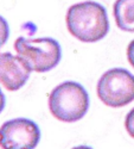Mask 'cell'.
Wrapping results in <instances>:
<instances>
[{"mask_svg":"<svg viewBox=\"0 0 134 149\" xmlns=\"http://www.w3.org/2000/svg\"><path fill=\"white\" fill-rule=\"evenodd\" d=\"M5 105H6V98H5V94L3 93L1 88H0V113L3 112Z\"/></svg>","mask_w":134,"mask_h":149,"instance_id":"obj_11","label":"cell"},{"mask_svg":"<svg viewBox=\"0 0 134 149\" xmlns=\"http://www.w3.org/2000/svg\"><path fill=\"white\" fill-rule=\"evenodd\" d=\"M125 128L127 130V132L134 139V107L129 111L126 116L125 119Z\"/></svg>","mask_w":134,"mask_h":149,"instance_id":"obj_9","label":"cell"},{"mask_svg":"<svg viewBox=\"0 0 134 149\" xmlns=\"http://www.w3.org/2000/svg\"><path fill=\"white\" fill-rule=\"evenodd\" d=\"M31 68L18 55L0 54V84L8 91H18L30 78Z\"/></svg>","mask_w":134,"mask_h":149,"instance_id":"obj_6","label":"cell"},{"mask_svg":"<svg viewBox=\"0 0 134 149\" xmlns=\"http://www.w3.org/2000/svg\"><path fill=\"white\" fill-rule=\"evenodd\" d=\"M65 22L68 31L84 43L99 42L104 38L109 31L106 8L91 0L70 6Z\"/></svg>","mask_w":134,"mask_h":149,"instance_id":"obj_1","label":"cell"},{"mask_svg":"<svg viewBox=\"0 0 134 149\" xmlns=\"http://www.w3.org/2000/svg\"><path fill=\"white\" fill-rule=\"evenodd\" d=\"M97 97L109 107H124L134 100V75L124 68L104 72L96 87Z\"/></svg>","mask_w":134,"mask_h":149,"instance_id":"obj_4","label":"cell"},{"mask_svg":"<svg viewBox=\"0 0 134 149\" xmlns=\"http://www.w3.org/2000/svg\"><path fill=\"white\" fill-rule=\"evenodd\" d=\"M10 37V26L4 17L0 16V48H1Z\"/></svg>","mask_w":134,"mask_h":149,"instance_id":"obj_8","label":"cell"},{"mask_svg":"<svg viewBox=\"0 0 134 149\" xmlns=\"http://www.w3.org/2000/svg\"><path fill=\"white\" fill-rule=\"evenodd\" d=\"M72 149H93V148L89 147V146H77V147L72 148Z\"/></svg>","mask_w":134,"mask_h":149,"instance_id":"obj_12","label":"cell"},{"mask_svg":"<svg viewBox=\"0 0 134 149\" xmlns=\"http://www.w3.org/2000/svg\"><path fill=\"white\" fill-rule=\"evenodd\" d=\"M127 58L131 66L134 68V40L128 44L127 47Z\"/></svg>","mask_w":134,"mask_h":149,"instance_id":"obj_10","label":"cell"},{"mask_svg":"<svg viewBox=\"0 0 134 149\" xmlns=\"http://www.w3.org/2000/svg\"><path fill=\"white\" fill-rule=\"evenodd\" d=\"M88 109L89 94L78 82L64 81L49 94V110L60 122H77L86 116Z\"/></svg>","mask_w":134,"mask_h":149,"instance_id":"obj_2","label":"cell"},{"mask_svg":"<svg viewBox=\"0 0 134 149\" xmlns=\"http://www.w3.org/2000/svg\"><path fill=\"white\" fill-rule=\"evenodd\" d=\"M17 55L31 68L32 72L45 73L54 69L62 58L59 43L51 37L26 38L18 37L14 42Z\"/></svg>","mask_w":134,"mask_h":149,"instance_id":"obj_3","label":"cell"},{"mask_svg":"<svg viewBox=\"0 0 134 149\" xmlns=\"http://www.w3.org/2000/svg\"><path fill=\"white\" fill-rule=\"evenodd\" d=\"M41 141V129L29 118H14L0 127L1 149H34Z\"/></svg>","mask_w":134,"mask_h":149,"instance_id":"obj_5","label":"cell"},{"mask_svg":"<svg viewBox=\"0 0 134 149\" xmlns=\"http://www.w3.org/2000/svg\"><path fill=\"white\" fill-rule=\"evenodd\" d=\"M113 15L120 30L134 32V0H116Z\"/></svg>","mask_w":134,"mask_h":149,"instance_id":"obj_7","label":"cell"}]
</instances>
